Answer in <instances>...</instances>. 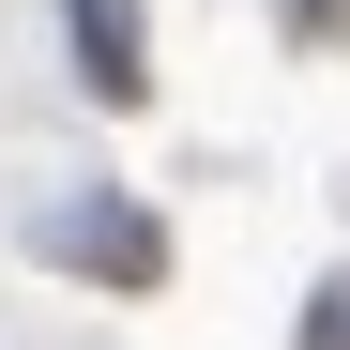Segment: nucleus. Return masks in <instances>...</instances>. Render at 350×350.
<instances>
[{
    "label": "nucleus",
    "mask_w": 350,
    "mask_h": 350,
    "mask_svg": "<svg viewBox=\"0 0 350 350\" xmlns=\"http://www.w3.org/2000/svg\"><path fill=\"white\" fill-rule=\"evenodd\" d=\"M77 62L92 92H137V0H77Z\"/></svg>",
    "instance_id": "nucleus-2"
},
{
    "label": "nucleus",
    "mask_w": 350,
    "mask_h": 350,
    "mask_svg": "<svg viewBox=\"0 0 350 350\" xmlns=\"http://www.w3.org/2000/svg\"><path fill=\"white\" fill-rule=\"evenodd\" d=\"M46 244H77L92 274H122V289H137V274L167 259V244H152V213H107V198H92V213H62V228H46Z\"/></svg>",
    "instance_id": "nucleus-1"
}]
</instances>
